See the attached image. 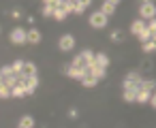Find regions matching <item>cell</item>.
Returning <instances> with one entry per match:
<instances>
[{"instance_id":"20","label":"cell","mask_w":156,"mask_h":128,"mask_svg":"<svg viewBox=\"0 0 156 128\" xmlns=\"http://www.w3.org/2000/svg\"><path fill=\"white\" fill-rule=\"evenodd\" d=\"M51 17H54L56 22H64V19H66L69 15H66V13L62 11V7H56V9H54V15H51Z\"/></svg>"},{"instance_id":"25","label":"cell","mask_w":156,"mask_h":128,"mask_svg":"<svg viewBox=\"0 0 156 128\" xmlns=\"http://www.w3.org/2000/svg\"><path fill=\"white\" fill-rule=\"evenodd\" d=\"M5 85H7L9 90H11V88H15V85H17V77H15V75H9V77H5Z\"/></svg>"},{"instance_id":"6","label":"cell","mask_w":156,"mask_h":128,"mask_svg":"<svg viewBox=\"0 0 156 128\" xmlns=\"http://www.w3.org/2000/svg\"><path fill=\"white\" fill-rule=\"evenodd\" d=\"M141 79H143V77H141L137 71H130V73L124 77V90H128L133 83H141Z\"/></svg>"},{"instance_id":"22","label":"cell","mask_w":156,"mask_h":128,"mask_svg":"<svg viewBox=\"0 0 156 128\" xmlns=\"http://www.w3.org/2000/svg\"><path fill=\"white\" fill-rule=\"evenodd\" d=\"M62 11H64L66 15L75 13V2H69V0H64V2H62Z\"/></svg>"},{"instance_id":"26","label":"cell","mask_w":156,"mask_h":128,"mask_svg":"<svg viewBox=\"0 0 156 128\" xmlns=\"http://www.w3.org/2000/svg\"><path fill=\"white\" fill-rule=\"evenodd\" d=\"M122 100H124V102H135V92H133V90H124Z\"/></svg>"},{"instance_id":"37","label":"cell","mask_w":156,"mask_h":128,"mask_svg":"<svg viewBox=\"0 0 156 128\" xmlns=\"http://www.w3.org/2000/svg\"><path fill=\"white\" fill-rule=\"evenodd\" d=\"M0 83H5V77H2V75H0Z\"/></svg>"},{"instance_id":"14","label":"cell","mask_w":156,"mask_h":128,"mask_svg":"<svg viewBox=\"0 0 156 128\" xmlns=\"http://www.w3.org/2000/svg\"><path fill=\"white\" fill-rule=\"evenodd\" d=\"M79 56L83 58V64H86L88 68H90V66H94V54H92L90 49H83V51H81Z\"/></svg>"},{"instance_id":"8","label":"cell","mask_w":156,"mask_h":128,"mask_svg":"<svg viewBox=\"0 0 156 128\" xmlns=\"http://www.w3.org/2000/svg\"><path fill=\"white\" fill-rule=\"evenodd\" d=\"M150 90H145V88H139L137 92H135V102H139V105H145L147 102V98H150Z\"/></svg>"},{"instance_id":"29","label":"cell","mask_w":156,"mask_h":128,"mask_svg":"<svg viewBox=\"0 0 156 128\" xmlns=\"http://www.w3.org/2000/svg\"><path fill=\"white\" fill-rule=\"evenodd\" d=\"M0 75H2V77H9V75H13L11 66H2V68H0Z\"/></svg>"},{"instance_id":"12","label":"cell","mask_w":156,"mask_h":128,"mask_svg":"<svg viewBox=\"0 0 156 128\" xmlns=\"http://www.w3.org/2000/svg\"><path fill=\"white\" fill-rule=\"evenodd\" d=\"M143 28H145V22H143V19H135V22L130 24V30H128V32L137 36V34H139V32H141Z\"/></svg>"},{"instance_id":"33","label":"cell","mask_w":156,"mask_h":128,"mask_svg":"<svg viewBox=\"0 0 156 128\" xmlns=\"http://www.w3.org/2000/svg\"><path fill=\"white\" fill-rule=\"evenodd\" d=\"M120 39H122V34H120L118 30H115V32H111V41H120Z\"/></svg>"},{"instance_id":"17","label":"cell","mask_w":156,"mask_h":128,"mask_svg":"<svg viewBox=\"0 0 156 128\" xmlns=\"http://www.w3.org/2000/svg\"><path fill=\"white\" fill-rule=\"evenodd\" d=\"M98 11H101L105 17H109V15H113V13H115V7H113V5H109V2H103V7H101Z\"/></svg>"},{"instance_id":"15","label":"cell","mask_w":156,"mask_h":128,"mask_svg":"<svg viewBox=\"0 0 156 128\" xmlns=\"http://www.w3.org/2000/svg\"><path fill=\"white\" fill-rule=\"evenodd\" d=\"M22 73H24L26 77H34V75H37V64H34V62H24Z\"/></svg>"},{"instance_id":"23","label":"cell","mask_w":156,"mask_h":128,"mask_svg":"<svg viewBox=\"0 0 156 128\" xmlns=\"http://www.w3.org/2000/svg\"><path fill=\"white\" fill-rule=\"evenodd\" d=\"M69 64H71L73 68H81V66H86V64H83V58H81L79 54H77V56H75V58H73V60H71Z\"/></svg>"},{"instance_id":"34","label":"cell","mask_w":156,"mask_h":128,"mask_svg":"<svg viewBox=\"0 0 156 128\" xmlns=\"http://www.w3.org/2000/svg\"><path fill=\"white\" fill-rule=\"evenodd\" d=\"M105 2H109V5H113V7H118V5L122 2V0H105Z\"/></svg>"},{"instance_id":"3","label":"cell","mask_w":156,"mask_h":128,"mask_svg":"<svg viewBox=\"0 0 156 128\" xmlns=\"http://www.w3.org/2000/svg\"><path fill=\"white\" fill-rule=\"evenodd\" d=\"M9 41L13 43V45H26V30L24 28H13L11 30V34H9Z\"/></svg>"},{"instance_id":"32","label":"cell","mask_w":156,"mask_h":128,"mask_svg":"<svg viewBox=\"0 0 156 128\" xmlns=\"http://www.w3.org/2000/svg\"><path fill=\"white\" fill-rule=\"evenodd\" d=\"M11 17H13V19H20V17H22V11H17V9L11 11Z\"/></svg>"},{"instance_id":"38","label":"cell","mask_w":156,"mask_h":128,"mask_svg":"<svg viewBox=\"0 0 156 128\" xmlns=\"http://www.w3.org/2000/svg\"><path fill=\"white\" fill-rule=\"evenodd\" d=\"M69 2H77V0H69Z\"/></svg>"},{"instance_id":"9","label":"cell","mask_w":156,"mask_h":128,"mask_svg":"<svg viewBox=\"0 0 156 128\" xmlns=\"http://www.w3.org/2000/svg\"><path fill=\"white\" fill-rule=\"evenodd\" d=\"M24 88H26V96H28V94H32V92L39 88V77H37V75H34V77H28Z\"/></svg>"},{"instance_id":"7","label":"cell","mask_w":156,"mask_h":128,"mask_svg":"<svg viewBox=\"0 0 156 128\" xmlns=\"http://www.w3.org/2000/svg\"><path fill=\"white\" fill-rule=\"evenodd\" d=\"M88 75H90V77H94L96 81H101V79H105L107 68H103V66H96V64H94V66H90V68H88Z\"/></svg>"},{"instance_id":"16","label":"cell","mask_w":156,"mask_h":128,"mask_svg":"<svg viewBox=\"0 0 156 128\" xmlns=\"http://www.w3.org/2000/svg\"><path fill=\"white\" fill-rule=\"evenodd\" d=\"M26 96V88L22 83H17L15 88H11V98H24Z\"/></svg>"},{"instance_id":"10","label":"cell","mask_w":156,"mask_h":128,"mask_svg":"<svg viewBox=\"0 0 156 128\" xmlns=\"http://www.w3.org/2000/svg\"><path fill=\"white\" fill-rule=\"evenodd\" d=\"M94 64H96V66L107 68V66H109V56H107V54H103V51H101V54H96V56H94Z\"/></svg>"},{"instance_id":"28","label":"cell","mask_w":156,"mask_h":128,"mask_svg":"<svg viewBox=\"0 0 156 128\" xmlns=\"http://www.w3.org/2000/svg\"><path fill=\"white\" fill-rule=\"evenodd\" d=\"M54 9H56V7H51V5H43L41 15H43V17H51V15H54Z\"/></svg>"},{"instance_id":"19","label":"cell","mask_w":156,"mask_h":128,"mask_svg":"<svg viewBox=\"0 0 156 128\" xmlns=\"http://www.w3.org/2000/svg\"><path fill=\"white\" fill-rule=\"evenodd\" d=\"M20 126H22V128H32V126H34V117H32V115H22Z\"/></svg>"},{"instance_id":"1","label":"cell","mask_w":156,"mask_h":128,"mask_svg":"<svg viewBox=\"0 0 156 128\" xmlns=\"http://www.w3.org/2000/svg\"><path fill=\"white\" fill-rule=\"evenodd\" d=\"M88 24H90L92 28H96V30H103V28L107 26V17H105L101 11H94V13H90V17H88Z\"/></svg>"},{"instance_id":"2","label":"cell","mask_w":156,"mask_h":128,"mask_svg":"<svg viewBox=\"0 0 156 128\" xmlns=\"http://www.w3.org/2000/svg\"><path fill=\"white\" fill-rule=\"evenodd\" d=\"M154 15H156V7H154V2H145V5H141L139 7V19H154Z\"/></svg>"},{"instance_id":"35","label":"cell","mask_w":156,"mask_h":128,"mask_svg":"<svg viewBox=\"0 0 156 128\" xmlns=\"http://www.w3.org/2000/svg\"><path fill=\"white\" fill-rule=\"evenodd\" d=\"M43 5H51V7H56V0H43Z\"/></svg>"},{"instance_id":"31","label":"cell","mask_w":156,"mask_h":128,"mask_svg":"<svg viewBox=\"0 0 156 128\" xmlns=\"http://www.w3.org/2000/svg\"><path fill=\"white\" fill-rule=\"evenodd\" d=\"M147 105H150V107H156V96H154V92L150 94V98H147Z\"/></svg>"},{"instance_id":"30","label":"cell","mask_w":156,"mask_h":128,"mask_svg":"<svg viewBox=\"0 0 156 128\" xmlns=\"http://www.w3.org/2000/svg\"><path fill=\"white\" fill-rule=\"evenodd\" d=\"M69 117H71V119H77V117H79V113H77V109H75V107H71V109H69Z\"/></svg>"},{"instance_id":"36","label":"cell","mask_w":156,"mask_h":128,"mask_svg":"<svg viewBox=\"0 0 156 128\" xmlns=\"http://www.w3.org/2000/svg\"><path fill=\"white\" fill-rule=\"evenodd\" d=\"M145 2H154V0H143V2H141V5H145Z\"/></svg>"},{"instance_id":"18","label":"cell","mask_w":156,"mask_h":128,"mask_svg":"<svg viewBox=\"0 0 156 128\" xmlns=\"http://www.w3.org/2000/svg\"><path fill=\"white\" fill-rule=\"evenodd\" d=\"M141 49H143V54H154V51H156V41H145V43H141Z\"/></svg>"},{"instance_id":"11","label":"cell","mask_w":156,"mask_h":128,"mask_svg":"<svg viewBox=\"0 0 156 128\" xmlns=\"http://www.w3.org/2000/svg\"><path fill=\"white\" fill-rule=\"evenodd\" d=\"M90 5H92V0H77V2H75V13H73V15H81Z\"/></svg>"},{"instance_id":"39","label":"cell","mask_w":156,"mask_h":128,"mask_svg":"<svg viewBox=\"0 0 156 128\" xmlns=\"http://www.w3.org/2000/svg\"><path fill=\"white\" fill-rule=\"evenodd\" d=\"M17 128H22V126H17Z\"/></svg>"},{"instance_id":"21","label":"cell","mask_w":156,"mask_h":128,"mask_svg":"<svg viewBox=\"0 0 156 128\" xmlns=\"http://www.w3.org/2000/svg\"><path fill=\"white\" fill-rule=\"evenodd\" d=\"M96 83H98V81H96L94 77H90V75H86V77L81 79V85H83V88H94Z\"/></svg>"},{"instance_id":"4","label":"cell","mask_w":156,"mask_h":128,"mask_svg":"<svg viewBox=\"0 0 156 128\" xmlns=\"http://www.w3.org/2000/svg\"><path fill=\"white\" fill-rule=\"evenodd\" d=\"M58 47H60L62 51H71V49L75 47V36H73V34H62L60 41H58Z\"/></svg>"},{"instance_id":"13","label":"cell","mask_w":156,"mask_h":128,"mask_svg":"<svg viewBox=\"0 0 156 128\" xmlns=\"http://www.w3.org/2000/svg\"><path fill=\"white\" fill-rule=\"evenodd\" d=\"M154 36H156V32H152V30H147V28H143V30L137 34V39H139L141 43H145V41H154Z\"/></svg>"},{"instance_id":"24","label":"cell","mask_w":156,"mask_h":128,"mask_svg":"<svg viewBox=\"0 0 156 128\" xmlns=\"http://www.w3.org/2000/svg\"><path fill=\"white\" fill-rule=\"evenodd\" d=\"M22 68H24V60H15V62L11 64V71H13V75L22 73Z\"/></svg>"},{"instance_id":"5","label":"cell","mask_w":156,"mask_h":128,"mask_svg":"<svg viewBox=\"0 0 156 128\" xmlns=\"http://www.w3.org/2000/svg\"><path fill=\"white\" fill-rule=\"evenodd\" d=\"M41 39H43L41 30H37V28L26 30V43H28V45H39V43H41Z\"/></svg>"},{"instance_id":"27","label":"cell","mask_w":156,"mask_h":128,"mask_svg":"<svg viewBox=\"0 0 156 128\" xmlns=\"http://www.w3.org/2000/svg\"><path fill=\"white\" fill-rule=\"evenodd\" d=\"M0 98L2 100H7V98H11V90L5 85V83H0Z\"/></svg>"}]
</instances>
